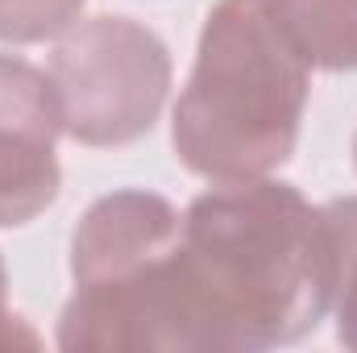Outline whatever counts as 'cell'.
<instances>
[{"mask_svg":"<svg viewBox=\"0 0 357 353\" xmlns=\"http://www.w3.org/2000/svg\"><path fill=\"white\" fill-rule=\"evenodd\" d=\"M307 75L258 0H216L171 121L178 163L212 183L278 171L299 142Z\"/></svg>","mask_w":357,"mask_h":353,"instance_id":"7a4b0ae2","label":"cell"},{"mask_svg":"<svg viewBox=\"0 0 357 353\" xmlns=\"http://www.w3.org/2000/svg\"><path fill=\"white\" fill-rule=\"evenodd\" d=\"M175 274L191 353L303 341L333 308L324 212L270 175L216 183L183 212Z\"/></svg>","mask_w":357,"mask_h":353,"instance_id":"6da1fadb","label":"cell"},{"mask_svg":"<svg viewBox=\"0 0 357 353\" xmlns=\"http://www.w3.org/2000/svg\"><path fill=\"white\" fill-rule=\"evenodd\" d=\"M328 246H333V312H337V341L357 350V195L328 200L324 208Z\"/></svg>","mask_w":357,"mask_h":353,"instance_id":"52a82bcc","label":"cell"},{"mask_svg":"<svg viewBox=\"0 0 357 353\" xmlns=\"http://www.w3.org/2000/svg\"><path fill=\"white\" fill-rule=\"evenodd\" d=\"M354 167H357V137H354Z\"/></svg>","mask_w":357,"mask_h":353,"instance_id":"30bf717a","label":"cell"},{"mask_svg":"<svg viewBox=\"0 0 357 353\" xmlns=\"http://www.w3.org/2000/svg\"><path fill=\"white\" fill-rule=\"evenodd\" d=\"M59 133L54 80L17 54H0V229L29 225L59 200Z\"/></svg>","mask_w":357,"mask_h":353,"instance_id":"277c9868","label":"cell"},{"mask_svg":"<svg viewBox=\"0 0 357 353\" xmlns=\"http://www.w3.org/2000/svg\"><path fill=\"white\" fill-rule=\"evenodd\" d=\"M17 345H42V337L17 316L8 312V270H4V258H0V350H17Z\"/></svg>","mask_w":357,"mask_h":353,"instance_id":"9c48e42d","label":"cell"},{"mask_svg":"<svg viewBox=\"0 0 357 353\" xmlns=\"http://www.w3.org/2000/svg\"><path fill=\"white\" fill-rule=\"evenodd\" d=\"M171 75V50L150 25L133 17L75 21L50 59L63 133L104 150L142 142L167 104Z\"/></svg>","mask_w":357,"mask_h":353,"instance_id":"3957f363","label":"cell"},{"mask_svg":"<svg viewBox=\"0 0 357 353\" xmlns=\"http://www.w3.org/2000/svg\"><path fill=\"white\" fill-rule=\"evenodd\" d=\"M183 241V212L158 191H108L84 212L71 233V278L75 287H100L133 278Z\"/></svg>","mask_w":357,"mask_h":353,"instance_id":"5b68a950","label":"cell"},{"mask_svg":"<svg viewBox=\"0 0 357 353\" xmlns=\"http://www.w3.org/2000/svg\"><path fill=\"white\" fill-rule=\"evenodd\" d=\"M307 71H357V0H258Z\"/></svg>","mask_w":357,"mask_h":353,"instance_id":"8992f818","label":"cell"},{"mask_svg":"<svg viewBox=\"0 0 357 353\" xmlns=\"http://www.w3.org/2000/svg\"><path fill=\"white\" fill-rule=\"evenodd\" d=\"M88 0H0V42L33 46L67 33Z\"/></svg>","mask_w":357,"mask_h":353,"instance_id":"ba28073f","label":"cell"}]
</instances>
